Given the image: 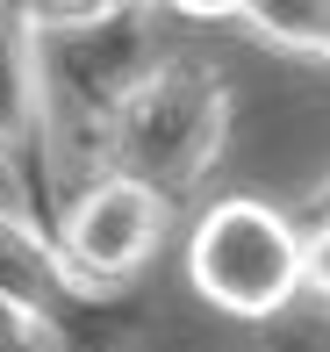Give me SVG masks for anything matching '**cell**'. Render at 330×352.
<instances>
[{
    "label": "cell",
    "mask_w": 330,
    "mask_h": 352,
    "mask_svg": "<svg viewBox=\"0 0 330 352\" xmlns=\"http://www.w3.org/2000/svg\"><path fill=\"white\" fill-rule=\"evenodd\" d=\"M187 287L230 324H273L309 295L302 216L266 195H215L187 216Z\"/></svg>",
    "instance_id": "6da1fadb"
},
{
    "label": "cell",
    "mask_w": 330,
    "mask_h": 352,
    "mask_svg": "<svg viewBox=\"0 0 330 352\" xmlns=\"http://www.w3.org/2000/svg\"><path fill=\"white\" fill-rule=\"evenodd\" d=\"M230 87L209 58H180L172 51L130 101L115 108V173L158 187L165 201H187L201 180L215 173L230 144Z\"/></svg>",
    "instance_id": "7a4b0ae2"
},
{
    "label": "cell",
    "mask_w": 330,
    "mask_h": 352,
    "mask_svg": "<svg viewBox=\"0 0 330 352\" xmlns=\"http://www.w3.org/2000/svg\"><path fill=\"white\" fill-rule=\"evenodd\" d=\"M172 209L158 187L130 180V173H101L86 180L80 195L58 201L51 237H58V259L65 274L80 280V295H108V287H130L151 259L165 252L172 237Z\"/></svg>",
    "instance_id": "3957f363"
},
{
    "label": "cell",
    "mask_w": 330,
    "mask_h": 352,
    "mask_svg": "<svg viewBox=\"0 0 330 352\" xmlns=\"http://www.w3.org/2000/svg\"><path fill=\"white\" fill-rule=\"evenodd\" d=\"M36 58H43V94H51V101H80V108L115 116V108L172 58L165 8H101L93 22L43 29Z\"/></svg>",
    "instance_id": "277c9868"
},
{
    "label": "cell",
    "mask_w": 330,
    "mask_h": 352,
    "mask_svg": "<svg viewBox=\"0 0 330 352\" xmlns=\"http://www.w3.org/2000/svg\"><path fill=\"white\" fill-rule=\"evenodd\" d=\"M0 302H14L22 316H65L80 302V280L58 259L51 223H36L14 201H0Z\"/></svg>",
    "instance_id": "5b68a950"
},
{
    "label": "cell",
    "mask_w": 330,
    "mask_h": 352,
    "mask_svg": "<svg viewBox=\"0 0 330 352\" xmlns=\"http://www.w3.org/2000/svg\"><path fill=\"white\" fill-rule=\"evenodd\" d=\"M43 122V58L36 29L0 0V158H22Z\"/></svg>",
    "instance_id": "8992f818"
},
{
    "label": "cell",
    "mask_w": 330,
    "mask_h": 352,
    "mask_svg": "<svg viewBox=\"0 0 330 352\" xmlns=\"http://www.w3.org/2000/svg\"><path fill=\"white\" fill-rule=\"evenodd\" d=\"M244 29L280 58H302V65H323L330 58V0H251Z\"/></svg>",
    "instance_id": "52a82bcc"
},
{
    "label": "cell",
    "mask_w": 330,
    "mask_h": 352,
    "mask_svg": "<svg viewBox=\"0 0 330 352\" xmlns=\"http://www.w3.org/2000/svg\"><path fill=\"white\" fill-rule=\"evenodd\" d=\"M0 352H80V345L65 316H22L14 302H0Z\"/></svg>",
    "instance_id": "ba28073f"
},
{
    "label": "cell",
    "mask_w": 330,
    "mask_h": 352,
    "mask_svg": "<svg viewBox=\"0 0 330 352\" xmlns=\"http://www.w3.org/2000/svg\"><path fill=\"white\" fill-rule=\"evenodd\" d=\"M302 237H309V295H316L323 316H330V209L302 216Z\"/></svg>",
    "instance_id": "9c48e42d"
},
{
    "label": "cell",
    "mask_w": 330,
    "mask_h": 352,
    "mask_svg": "<svg viewBox=\"0 0 330 352\" xmlns=\"http://www.w3.org/2000/svg\"><path fill=\"white\" fill-rule=\"evenodd\" d=\"M244 8H251V0H165V14H180V22H209V29L244 22Z\"/></svg>",
    "instance_id": "30bf717a"
},
{
    "label": "cell",
    "mask_w": 330,
    "mask_h": 352,
    "mask_svg": "<svg viewBox=\"0 0 330 352\" xmlns=\"http://www.w3.org/2000/svg\"><path fill=\"white\" fill-rule=\"evenodd\" d=\"M316 209H330V180H323V195L309 201V209H294V216H316Z\"/></svg>",
    "instance_id": "8fae6325"
},
{
    "label": "cell",
    "mask_w": 330,
    "mask_h": 352,
    "mask_svg": "<svg viewBox=\"0 0 330 352\" xmlns=\"http://www.w3.org/2000/svg\"><path fill=\"white\" fill-rule=\"evenodd\" d=\"M108 8H165V0H108Z\"/></svg>",
    "instance_id": "7c38bea8"
},
{
    "label": "cell",
    "mask_w": 330,
    "mask_h": 352,
    "mask_svg": "<svg viewBox=\"0 0 330 352\" xmlns=\"http://www.w3.org/2000/svg\"><path fill=\"white\" fill-rule=\"evenodd\" d=\"M323 65H330V58H323Z\"/></svg>",
    "instance_id": "4fadbf2b"
}]
</instances>
